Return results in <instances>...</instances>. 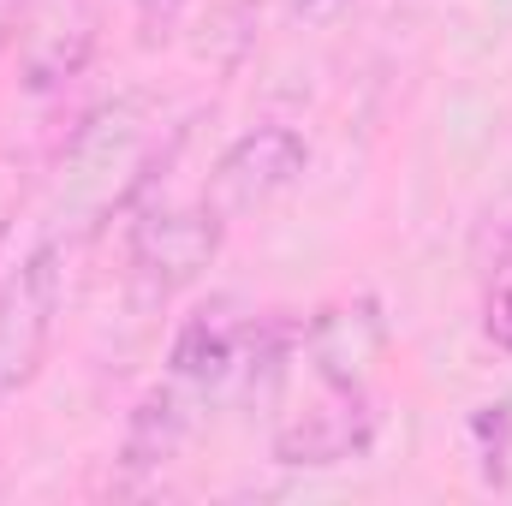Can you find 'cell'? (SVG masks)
Masks as SVG:
<instances>
[{
    "instance_id": "cell-3",
    "label": "cell",
    "mask_w": 512,
    "mask_h": 506,
    "mask_svg": "<svg viewBox=\"0 0 512 506\" xmlns=\"http://www.w3.org/2000/svg\"><path fill=\"white\" fill-rule=\"evenodd\" d=\"M60 304H66V245L60 233H48L0 280V399H18L48 370Z\"/></svg>"
},
{
    "instance_id": "cell-2",
    "label": "cell",
    "mask_w": 512,
    "mask_h": 506,
    "mask_svg": "<svg viewBox=\"0 0 512 506\" xmlns=\"http://www.w3.org/2000/svg\"><path fill=\"white\" fill-rule=\"evenodd\" d=\"M221 245H227V215L209 197H191V203L143 197L126 215V268L149 304L197 286L215 268Z\"/></svg>"
},
{
    "instance_id": "cell-11",
    "label": "cell",
    "mask_w": 512,
    "mask_h": 506,
    "mask_svg": "<svg viewBox=\"0 0 512 506\" xmlns=\"http://www.w3.org/2000/svg\"><path fill=\"white\" fill-rule=\"evenodd\" d=\"M185 12H191V0H131L137 42H143V48H167V42L185 30Z\"/></svg>"
},
{
    "instance_id": "cell-14",
    "label": "cell",
    "mask_w": 512,
    "mask_h": 506,
    "mask_svg": "<svg viewBox=\"0 0 512 506\" xmlns=\"http://www.w3.org/2000/svg\"><path fill=\"white\" fill-rule=\"evenodd\" d=\"M280 6H286L292 18H310V24H322V18H340L352 0H280Z\"/></svg>"
},
{
    "instance_id": "cell-13",
    "label": "cell",
    "mask_w": 512,
    "mask_h": 506,
    "mask_svg": "<svg viewBox=\"0 0 512 506\" xmlns=\"http://www.w3.org/2000/svg\"><path fill=\"white\" fill-rule=\"evenodd\" d=\"M483 340L512 358V274H495V286L483 298Z\"/></svg>"
},
{
    "instance_id": "cell-5",
    "label": "cell",
    "mask_w": 512,
    "mask_h": 506,
    "mask_svg": "<svg viewBox=\"0 0 512 506\" xmlns=\"http://www.w3.org/2000/svg\"><path fill=\"white\" fill-rule=\"evenodd\" d=\"M376 429H382V423H376L364 387H328L316 405L292 411V417L274 429L268 453H274V465H286V471H340V465H352V459H370Z\"/></svg>"
},
{
    "instance_id": "cell-16",
    "label": "cell",
    "mask_w": 512,
    "mask_h": 506,
    "mask_svg": "<svg viewBox=\"0 0 512 506\" xmlns=\"http://www.w3.org/2000/svg\"><path fill=\"white\" fill-rule=\"evenodd\" d=\"M489 262H495V274H512V221H495V233H489Z\"/></svg>"
},
{
    "instance_id": "cell-8",
    "label": "cell",
    "mask_w": 512,
    "mask_h": 506,
    "mask_svg": "<svg viewBox=\"0 0 512 506\" xmlns=\"http://www.w3.org/2000/svg\"><path fill=\"white\" fill-rule=\"evenodd\" d=\"M382 352V310L376 298L358 304H328L304 322V358L322 387H364L370 364Z\"/></svg>"
},
{
    "instance_id": "cell-15",
    "label": "cell",
    "mask_w": 512,
    "mask_h": 506,
    "mask_svg": "<svg viewBox=\"0 0 512 506\" xmlns=\"http://www.w3.org/2000/svg\"><path fill=\"white\" fill-rule=\"evenodd\" d=\"M24 6H30V0H0V60H6V48L18 42V24H24Z\"/></svg>"
},
{
    "instance_id": "cell-12",
    "label": "cell",
    "mask_w": 512,
    "mask_h": 506,
    "mask_svg": "<svg viewBox=\"0 0 512 506\" xmlns=\"http://www.w3.org/2000/svg\"><path fill=\"white\" fill-rule=\"evenodd\" d=\"M24 197H30V167H24V155H0V251H6V239H12V221H18Z\"/></svg>"
},
{
    "instance_id": "cell-10",
    "label": "cell",
    "mask_w": 512,
    "mask_h": 506,
    "mask_svg": "<svg viewBox=\"0 0 512 506\" xmlns=\"http://www.w3.org/2000/svg\"><path fill=\"white\" fill-rule=\"evenodd\" d=\"M471 447H477V471L489 489H507L512 483V399L495 405H477L471 411Z\"/></svg>"
},
{
    "instance_id": "cell-1",
    "label": "cell",
    "mask_w": 512,
    "mask_h": 506,
    "mask_svg": "<svg viewBox=\"0 0 512 506\" xmlns=\"http://www.w3.org/2000/svg\"><path fill=\"white\" fill-rule=\"evenodd\" d=\"M155 161H161V114L149 96H114L96 114H84V126L72 131L54 167L60 227L66 215L72 227H102L114 215H131L155 185Z\"/></svg>"
},
{
    "instance_id": "cell-6",
    "label": "cell",
    "mask_w": 512,
    "mask_h": 506,
    "mask_svg": "<svg viewBox=\"0 0 512 506\" xmlns=\"http://www.w3.org/2000/svg\"><path fill=\"white\" fill-rule=\"evenodd\" d=\"M96 42H102V6L96 0L24 6V24H18V84H24V96H54L72 78H84Z\"/></svg>"
},
{
    "instance_id": "cell-4",
    "label": "cell",
    "mask_w": 512,
    "mask_h": 506,
    "mask_svg": "<svg viewBox=\"0 0 512 506\" xmlns=\"http://www.w3.org/2000/svg\"><path fill=\"white\" fill-rule=\"evenodd\" d=\"M304 173H310V143L292 126H274V120H268V126L239 131V137L215 155L203 197H209L227 221H239V215H251V209H268L274 197H286Z\"/></svg>"
},
{
    "instance_id": "cell-9",
    "label": "cell",
    "mask_w": 512,
    "mask_h": 506,
    "mask_svg": "<svg viewBox=\"0 0 512 506\" xmlns=\"http://www.w3.org/2000/svg\"><path fill=\"white\" fill-rule=\"evenodd\" d=\"M197 387L185 381H155L137 393V405L126 411V429H120V465L126 471H161L167 459L185 453L191 429H197Z\"/></svg>"
},
{
    "instance_id": "cell-7",
    "label": "cell",
    "mask_w": 512,
    "mask_h": 506,
    "mask_svg": "<svg viewBox=\"0 0 512 506\" xmlns=\"http://www.w3.org/2000/svg\"><path fill=\"white\" fill-rule=\"evenodd\" d=\"M245 328H251V310L239 316L233 298H215L203 310H191L167 346V376L197 387V393H221L239 381L245 364Z\"/></svg>"
}]
</instances>
